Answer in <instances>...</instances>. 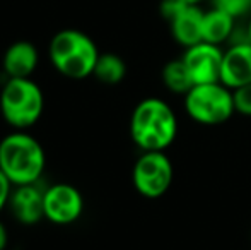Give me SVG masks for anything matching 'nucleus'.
<instances>
[{"instance_id": "9", "label": "nucleus", "mask_w": 251, "mask_h": 250, "mask_svg": "<svg viewBox=\"0 0 251 250\" xmlns=\"http://www.w3.org/2000/svg\"><path fill=\"white\" fill-rule=\"evenodd\" d=\"M221 83L229 89H236L251 83V41L248 38L236 41L227 50H224Z\"/></svg>"}, {"instance_id": "18", "label": "nucleus", "mask_w": 251, "mask_h": 250, "mask_svg": "<svg viewBox=\"0 0 251 250\" xmlns=\"http://www.w3.org/2000/svg\"><path fill=\"white\" fill-rule=\"evenodd\" d=\"M10 187H12L10 180L5 177V173L0 170V211L9 204L10 195H12V194H10Z\"/></svg>"}, {"instance_id": "20", "label": "nucleus", "mask_w": 251, "mask_h": 250, "mask_svg": "<svg viewBox=\"0 0 251 250\" xmlns=\"http://www.w3.org/2000/svg\"><path fill=\"white\" fill-rule=\"evenodd\" d=\"M246 36L251 41V14H250V21H248V31H246Z\"/></svg>"}, {"instance_id": "10", "label": "nucleus", "mask_w": 251, "mask_h": 250, "mask_svg": "<svg viewBox=\"0 0 251 250\" xmlns=\"http://www.w3.org/2000/svg\"><path fill=\"white\" fill-rule=\"evenodd\" d=\"M203 12L199 5L185 3L178 10L175 17L169 21L171 34L178 45L190 48L201 41V23H203Z\"/></svg>"}, {"instance_id": "13", "label": "nucleus", "mask_w": 251, "mask_h": 250, "mask_svg": "<svg viewBox=\"0 0 251 250\" xmlns=\"http://www.w3.org/2000/svg\"><path fill=\"white\" fill-rule=\"evenodd\" d=\"M236 17L227 14L226 10L212 7L210 10L203 12V23H201V41L221 47L234 34Z\"/></svg>"}, {"instance_id": "4", "label": "nucleus", "mask_w": 251, "mask_h": 250, "mask_svg": "<svg viewBox=\"0 0 251 250\" xmlns=\"http://www.w3.org/2000/svg\"><path fill=\"white\" fill-rule=\"evenodd\" d=\"M45 108L43 91L31 77L9 79L0 93V111L9 125L24 130L41 118Z\"/></svg>"}, {"instance_id": "17", "label": "nucleus", "mask_w": 251, "mask_h": 250, "mask_svg": "<svg viewBox=\"0 0 251 250\" xmlns=\"http://www.w3.org/2000/svg\"><path fill=\"white\" fill-rule=\"evenodd\" d=\"M232 100H234V108L238 113L251 117V83L232 89Z\"/></svg>"}, {"instance_id": "2", "label": "nucleus", "mask_w": 251, "mask_h": 250, "mask_svg": "<svg viewBox=\"0 0 251 250\" xmlns=\"http://www.w3.org/2000/svg\"><path fill=\"white\" fill-rule=\"evenodd\" d=\"M45 163L43 147L29 134L17 130L0 140V170L16 187L36 184Z\"/></svg>"}, {"instance_id": "14", "label": "nucleus", "mask_w": 251, "mask_h": 250, "mask_svg": "<svg viewBox=\"0 0 251 250\" xmlns=\"http://www.w3.org/2000/svg\"><path fill=\"white\" fill-rule=\"evenodd\" d=\"M162 83L171 93L176 94H186L195 86L183 58H176V60L166 63L164 69H162Z\"/></svg>"}, {"instance_id": "16", "label": "nucleus", "mask_w": 251, "mask_h": 250, "mask_svg": "<svg viewBox=\"0 0 251 250\" xmlns=\"http://www.w3.org/2000/svg\"><path fill=\"white\" fill-rule=\"evenodd\" d=\"M214 7L226 10L232 17H243L251 14V0H212Z\"/></svg>"}, {"instance_id": "1", "label": "nucleus", "mask_w": 251, "mask_h": 250, "mask_svg": "<svg viewBox=\"0 0 251 250\" xmlns=\"http://www.w3.org/2000/svg\"><path fill=\"white\" fill-rule=\"evenodd\" d=\"M178 134V120L166 101L147 98L135 107L130 118V136L142 151H164Z\"/></svg>"}, {"instance_id": "8", "label": "nucleus", "mask_w": 251, "mask_h": 250, "mask_svg": "<svg viewBox=\"0 0 251 250\" xmlns=\"http://www.w3.org/2000/svg\"><path fill=\"white\" fill-rule=\"evenodd\" d=\"M181 58L188 67L190 76L195 84L221 83L222 58H224V52L221 50V47L200 41L186 48Z\"/></svg>"}, {"instance_id": "3", "label": "nucleus", "mask_w": 251, "mask_h": 250, "mask_svg": "<svg viewBox=\"0 0 251 250\" xmlns=\"http://www.w3.org/2000/svg\"><path fill=\"white\" fill-rule=\"evenodd\" d=\"M48 55L56 70L69 79L93 76L100 50L93 38L79 29H62L51 38Z\"/></svg>"}, {"instance_id": "7", "label": "nucleus", "mask_w": 251, "mask_h": 250, "mask_svg": "<svg viewBox=\"0 0 251 250\" xmlns=\"http://www.w3.org/2000/svg\"><path fill=\"white\" fill-rule=\"evenodd\" d=\"M45 218L55 224H70L80 218L84 199L79 189L70 184H55L43 194Z\"/></svg>"}, {"instance_id": "15", "label": "nucleus", "mask_w": 251, "mask_h": 250, "mask_svg": "<svg viewBox=\"0 0 251 250\" xmlns=\"http://www.w3.org/2000/svg\"><path fill=\"white\" fill-rule=\"evenodd\" d=\"M93 76L102 84H118L125 79L126 65L122 57L115 54H100Z\"/></svg>"}, {"instance_id": "11", "label": "nucleus", "mask_w": 251, "mask_h": 250, "mask_svg": "<svg viewBox=\"0 0 251 250\" xmlns=\"http://www.w3.org/2000/svg\"><path fill=\"white\" fill-rule=\"evenodd\" d=\"M40 55L33 43L29 41H16L3 54V72L9 79H27L36 70Z\"/></svg>"}, {"instance_id": "12", "label": "nucleus", "mask_w": 251, "mask_h": 250, "mask_svg": "<svg viewBox=\"0 0 251 250\" xmlns=\"http://www.w3.org/2000/svg\"><path fill=\"white\" fill-rule=\"evenodd\" d=\"M43 194L33 185H19L10 195V209L19 223L36 224L45 218Z\"/></svg>"}, {"instance_id": "6", "label": "nucleus", "mask_w": 251, "mask_h": 250, "mask_svg": "<svg viewBox=\"0 0 251 250\" xmlns=\"http://www.w3.org/2000/svg\"><path fill=\"white\" fill-rule=\"evenodd\" d=\"M133 187L147 199L164 195L173 182V163L164 151H144L132 171Z\"/></svg>"}, {"instance_id": "19", "label": "nucleus", "mask_w": 251, "mask_h": 250, "mask_svg": "<svg viewBox=\"0 0 251 250\" xmlns=\"http://www.w3.org/2000/svg\"><path fill=\"white\" fill-rule=\"evenodd\" d=\"M7 244H9V233H7V228L3 226V223L0 221V250H5Z\"/></svg>"}, {"instance_id": "21", "label": "nucleus", "mask_w": 251, "mask_h": 250, "mask_svg": "<svg viewBox=\"0 0 251 250\" xmlns=\"http://www.w3.org/2000/svg\"><path fill=\"white\" fill-rule=\"evenodd\" d=\"M181 2L185 3H192V5H199L200 2H203V0H181Z\"/></svg>"}, {"instance_id": "5", "label": "nucleus", "mask_w": 251, "mask_h": 250, "mask_svg": "<svg viewBox=\"0 0 251 250\" xmlns=\"http://www.w3.org/2000/svg\"><path fill=\"white\" fill-rule=\"evenodd\" d=\"M185 110L190 118L203 125H219L234 115L232 89L222 83L195 84L185 94Z\"/></svg>"}]
</instances>
